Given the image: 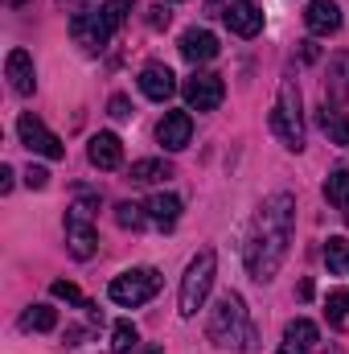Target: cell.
<instances>
[{"mask_svg":"<svg viewBox=\"0 0 349 354\" xmlns=\"http://www.w3.org/2000/svg\"><path fill=\"white\" fill-rule=\"evenodd\" d=\"M25 185H29V189H46V185H50V174H46L41 165H29V169H25Z\"/></svg>","mask_w":349,"mask_h":354,"instance_id":"obj_29","label":"cell"},{"mask_svg":"<svg viewBox=\"0 0 349 354\" xmlns=\"http://www.w3.org/2000/svg\"><path fill=\"white\" fill-rule=\"evenodd\" d=\"M8 189H12V169L0 165V194H8Z\"/></svg>","mask_w":349,"mask_h":354,"instance_id":"obj_32","label":"cell"},{"mask_svg":"<svg viewBox=\"0 0 349 354\" xmlns=\"http://www.w3.org/2000/svg\"><path fill=\"white\" fill-rule=\"evenodd\" d=\"M144 214H148L152 227L169 231V227H177V218H181V198H177V194H152V198L144 202Z\"/></svg>","mask_w":349,"mask_h":354,"instance_id":"obj_18","label":"cell"},{"mask_svg":"<svg viewBox=\"0 0 349 354\" xmlns=\"http://www.w3.org/2000/svg\"><path fill=\"white\" fill-rule=\"evenodd\" d=\"M185 103L193 107V111H214L218 103H222V95H226V87H222V79L218 75H210V71H197L193 79H185Z\"/></svg>","mask_w":349,"mask_h":354,"instance_id":"obj_8","label":"cell"},{"mask_svg":"<svg viewBox=\"0 0 349 354\" xmlns=\"http://www.w3.org/2000/svg\"><path fill=\"white\" fill-rule=\"evenodd\" d=\"M128 177L136 181V185H152V181H161V177H173V165L169 161H161V157H144V161H136Z\"/></svg>","mask_w":349,"mask_h":354,"instance_id":"obj_20","label":"cell"},{"mask_svg":"<svg viewBox=\"0 0 349 354\" xmlns=\"http://www.w3.org/2000/svg\"><path fill=\"white\" fill-rule=\"evenodd\" d=\"M128 12H132V0H107V4H99V12H94V46L99 50L115 37V29L128 21Z\"/></svg>","mask_w":349,"mask_h":354,"instance_id":"obj_9","label":"cell"},{"mask_svg":"<svg viewBox=\"0 0 349 354\" xmlns=\"http://www.w3.org/2000/svg\"><path fill=\"white\" fill-rule=\"evenodd\" d=\"M148 25H152V29H165V25H169V8H165V4L148 8Z\"/></svg>","mask_w":349,"mask_h":354,"instance_id":"obj_31","label":"cell"},{"mask_svg":"<svg viewBox=\"0 0 349 354\" xmlns=\"http://www.w3.org/2000/svg\"><path fill=\"white\" fill-rule=\"evenodd\" d=\"M349 99V54H337L329 62V79H325V103H346Z\"/></svg>","mask_w":349,"mask_h":354,"instance_id":"obj_19","label":"cell"},{"mask_svg":"<svg viewBox=\"0 0 349 354\" xmlns=\"http://www.w3.org/2000/svg\"><path fill=\"white\" fill-rule=\"evenodd\" d=\"M304 25H308L312 37H333V33L341 29V8H337V0H308Z\"/></svg>","mask_w":349,"mask_h":354,"instance_id":"obj_10","label":"cell"},{"mask_svg":"<svg viewBox=\"0 0 349 354\" xmlns=\"http://www.w3.org/2000/svg\"><path fill=\"white\" fill-rule=\"evenodd\" d=\"M206 334H210V342L222 346V351H255V326H251L247 305H243L239 292L218 297V305L210 309Z\"/></svg>","mask_w":349,"mask_h":354,"instance_id":"obj_2","label":"cell"},{"mask_svg":"<svg viewBox=\"0 0 349 354\" xmlns=\"http://www.w3.org/2000/svg\"><path fill=\"white\" fill-rule=\"evenodd\" d=\"M214 280H218V256H214V248H201V252L189 260L185 276H181V297H177L181 317H193V313L206 305Z\"/></svg>","mask_w":349,"mask_h":354,"instance_id":"obj_3","label":"cell"},{"mask_svg":"<svg viewBox=\"0 0 349 354\" xmlns=\"http://www.w3.org/2000/svg\"><path fill=\"white\" fill-rule=\"evenodd\" d=\"M87 157H90L94 169H119V161H123V145H119L115 132H99V136H90Z\"/></svg>","mask_w":349,"mask_h":354,"instance_id":"obj_15","label":"cell"},{"mask_svg":"<svg viewBox=\"0 0 349 354\" xmlns=\"http://www.w3.org/2000/svg\"><path fill=\"white\" fill-rule=\"evenodd\" d=\"M325 264H329L333 276H349V239L346 235H333L325 243Z\"/></svg>","mask_w":349,"mask_h":354,"instance_id":"obj_23","label":"cell"},{"mask_svg":"<svg viewBox=\"0 0 349 354\" xmlns=\"http://www.w3.org/2000/svg\"><path fill=\"white\" fill-rule=\"evenodd\" d=\"M58 4H74V0H58Z\"/></svg>","mask_w":349,"mask_h":354,"instance_id":"obj_35","label":"cell"},{"mask_svg":"<svg viewBox=\"0 0 349 354\" xmlns=\"http://www.w3.org/2000/svg\"><path fill=\"white\" fill-rule=\"evenodd\" d=\"M271 132L283 140V149L300 153L304 149V115H300V87L292 79L279 83L275 107H271Z\"/></svg>","mask_w":349,"mask_h":354,"instance_id":"obj_4","label":"cell"},{"mask_svg":"<svg viewBox=\"0 0 349 354\" xmlns=\"http://www.w3.org/2000/svg\"><path fill=\"white\" fill-rule=\"evenodd\" d=\"M292 223H296V198L292 194H271L259 206L251 239H247V272H251V280L267 284L279 272L283 256H288Z\"/></svg>","mask_w":349,"mask_h":354,"instance_id":"obj_1","label":"cell"},{"mask_svg":"<svg viewBox=\"0 0 349 354\" xmlns=\"http://www.w3.org/2000/svg\"><path fill=\"white\" fill-rule=\"evenodd\" d=\"M325 198H329L333 206L349 210V169H333V174L325 177Z\"/></svg>","mask_w":349,"mask_h":354,"instance_id":"obj_25","label":"cell"},{"mask_svg":"<svg viewBox=\"0 0 349 354\" xmlns=\"http://www.w3.org/2000/svg\"><path fill=\"white\" fill-rule=\"evenodd\" d=\"M111 120H132V103H128L123 95L111 99Z\"/></svg>","mask_w":349,"mask_h":354,"instance_id":"obj_30","label":"cell"},{"mask_svg":"<svg viewBox=\"0 0 349 354\" xmlns=\"http://www.w3.org/2000/svg\"><path fill=\"white\" fill-rule=\"evenodd\" d=\"M90 202H79L66 210V248L74 260H90L94 248H99V235H94V223H90Z\"/></svg>","mask_w":349,"mask_h":354,"instance_id":"obj_6","label":"cell"},{"mask_svg":"<svg viewBox=\"0 0 349 354\" xmlns=\"http://www.w3.org/2000/svg\"><path fill=\"white\" fill-rule=\"evenodd\" d=\"M8 4H25V0H8Z\"/></svg>","mask_w":349,"mask_h":354,"instance_id":"obj_34","label":"cell"},{"mask_svg":"<svg viewBox=\"0 0 349 354\" xmlns=\"http://www.w3.org/2000/svg\"><path fill=\"white\" fill-rule=\"evenodd\" d=\"M189 136H193V120H189V111H165V120L157 124V140H161L169 153H181V149L189 145Z\"/></svg>","mask_w":349,"mask_h":354,"instance_id":"obj_11","label":"cell"},{"mask_svg":"<svg viewBox=\"0 0 349 354\" xmlns=\"http://www.w3.org/2000/svg\"><path fill=\"white\" fill-rule=\"evenodd\" d=\"M140 354H165V351H157V346H144V351H140Z\"/></svg>","mask_w":349,"mask_h":354,"instance_id":"obj_33","label":"cell"},{"mask_svg":"<svg viewBox=\"0 0 349 354\" xmlns=\"http://www.w3.org/2000/svg\"><path fill=\"white\" fill-rule=\"evenodd\" d=\"M222 17H226L230 33H239V37H255V33L263 29V8H255L251 0H239V4H230Z\"/></svg>","mask_w":349,"mask_h":354,"instance_id":"obj_16","label":"cell"},{"mask_svg":"<svg viewBox=\"0 0 349 354\" xmlns=\"http://www.w3.org/2000/svg\"><path fill=\"white\" fill-rule=\"evenodd\" d=\"M181 54L197 66V62H210V58H218V37L210 33V29H185L181 33Z\"/></svg>","mask_w":349,"mask_h":354,"instance_id":"obj_17","label":"cell"},{"mask_svg":"<svg viewBox=\"0 0 349 354\" xmlns=\"http://www.w3.org/2000/svg\"><path fill=\"white\" fill-rule=\"evenodd\" d=\"M17 136H21V145H25L29 153H37V157H46V161H62V157H66L62 140H58L33 111H25V115L17 120Z\"/></svg>","mask_w":349,"mask_h":354,"instance_id":"obj_7","label":"cell"},{"mask_svg":"<svg viewBox=\"0 0 349 354\" xmlns=\"http://www.w3.org/2000/svg\"><path fill=\"white\" fill-rule=\"evenodd\" d=\"M21 326H25V330H37V334H50V330L58 326V309H50V305H29V309L21 313Z\"/></svg>","mask_w":349,"mask_h":354,"instance_id":"obj_22","label":"cell"},{"mask_svg":"<svg viewBox=\"0 0 349 354\" xmlns=\"http://www.w3.org/2000/svg\"><path fill=\"white\" fill-rule=\"evenodd\" d=\"M4 75H8V87L17 95H33L37 87V71H33V54L29 50H12L4 58Z\"/></svg>","mask_w":349,"mask_h":354,"instance_id":"obj_12","label":"cell"},{"mask_svg":"<svg viewBox=\"0 0 349 354\" xmlns=\"http://www.w3.org/2000/svg\"><path fill=\"white\" fill-rule=\"evenodd\" d=\"M329 354H341V351H329Z\"/></svg>","mask_w":349,"mask_h":354,"instance_id":"obj_36","label":"cell"},{"mask_svg":"<svg viewBox=\"0 0 349 354\" xmlns=\"http://www.w3.org/2000/svg\"><path fill=\"white\" fill-rule=\"evenodd\" d=\"M321 128L329 132V140H333V145H349V124H346V111H341L337 103H325V107H321Z\"/></svg>","mask_w":349,"mask_h":354,"instance_id":"obj_21","label":"cell"},{"mask_svg":"<svg viewBox=\"0 0 349 354\" xmlns=\"http://www.w3.org/2000/svg\"><path fill=\"white\" fill-rule=\"evenodd\" d=\"M58 301H66V305H83L87 309V301H83V292H79V284H70V280H54V288H50Z\"/></svg>","mask_w":349,"mask_h":354,"instance_id":"obj_28","label":"cell"},{"mask_svg":"<svg viewBox=\"0 0 349 354\" xmlns=\"http://www.w3.org/2000/svg\"><path fill=\"white\" fill-rule=\"evenodd\" d=\"M115 223H119L123 231H140V227L148 223V214H144V206H136V202H119V206H115Z\"/></svg>","mask_w":349,"mask_h":354,"instance_id":"obj_27","label":"cell"},{"mask_svg":"<svg viewBox=\"0 0 349 354\" xmlns=\"http://www.w3.org/2000/svg\"><path fill=\"white\" fill-rule=\"evenodd\" d=\"M317 338H321V330H317L308 317H296V322H288V326H283V342H279V354H312Z\"/></svg>","mask_w":349,"mask_h":354,"instance_id":"obj_14","label":"cell"},{"mask_svg":"<svg viewBox=\"0 0 349 354\" xmlns=\"http://www.w3.org/2000/svg\"><path fill=\"white\" fill-rule=\"evenodd\" d=\"M136 342H140V334H136L132 322H115L111 326V354H132Z\"/></svg>","mask_w":349,"mask_h":354,"instance_id":"obj_26","label":"cell"},{"mask_svg":"<svg viewBox=\"0 0 349 354\" xmlns=\"http://www.w3.org/2000/svg\"><path fill=\"white\" fill-rule=\"evenodd\" d=\"M157 292H161V272H157V268H132V272L115 276L111 288H107V297H111L115 305H123V309H140V305L152 301Z\"/></svg>","mask_w":349,"mask_h":354,"instance_id":"obj_5","label":"cell"},{"mask_svg":"<svg viewBox=\"0 0 349 354\" xmlns=\"http://www.w3.org/2000/svg\"><path fill=\"white\" fill-rule=\"evenodd\" d=\"M140 91H144L152 103H165V99L177 91V75L165 66V62H148V66L140 71Z\"/></svg>","mask_w":349,"mask_h":354,"instance_id":"obj_13","label":"cell"},{"mask_svg":"<svg viewBox=\"0 0 349 354\" xmlns=\"http://www.w3.org/2000/svg\"><path fill=\"white\" fill-rule=\"evenodd\" d=\"M325 317L333 330H346L349 326V288H333L329 301H325Z\"/></svg>","mask_w":349,"mask_h":354,"instance_id":"obj_24","label":"cell"}]
</instances>
